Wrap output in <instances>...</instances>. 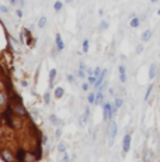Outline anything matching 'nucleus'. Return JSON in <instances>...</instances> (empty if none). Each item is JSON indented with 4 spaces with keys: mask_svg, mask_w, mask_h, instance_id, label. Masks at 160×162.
<instances>
[{
    "mask_svg": "<svg viewBox=\"0 0 160 162\" xmlns=\"http://www.w3.org/2000/svg\"><path fill=\"white\" fill-rule=\"evenodd\" d=\"M0 157H1V159H3L4 162H13L14 158H16V157H13L9 151H3V152H0Z\"/></svg>",
    "mask_w": 160,
    "mask_h": 162,
    "instance_id": "obj_10",
    "label": "nucleus"
},
{
    "mask_svg": "<svg viewBox=\"0 0 160 162\" xmlns=\"http://www.w3.org/2000/svg\"><path fill=\"white\" fill-rule=\"evenodd\" d=\"M65 94V89L63 88H56L55 89V92H54V96H55V99H60V97H63Z\"/></svg>",
    "mask_w": 160,
    "mask_h": 162,
    "instance_id": "obj_15",
    "label": "nucleus"
},
{
    "mask_svg": "<svg viewBox=\"0 0 160 162\" xmlns=\"http://www.w3.org/2000/svg\"><path fill=\"white\" fill-rule=\"evenodd\" d=\"M7 100H9L7 93L1 92V90H0V106H6V104H7Z\"/></svg>",
    "mask_w": 160,
    "mask_h": 162,
    "instance_id": "obj_13",
    "label": "nucleus"
},
{
    "mask_svg": "<svg viewBox=\"0 0 160 162\" xmlns=\"http://www.w3.org/2000/svg\"><path fill=\"white\" fill-rule=\"evenodd\" d=\"M89 48H90V44H89V40H83V44H82V50H83V52L84 54H87L89 52Z\"/></svg>",
    "mask_w": 160,
    "mask_h": 162,
    "instance_id": "obj_18",
    "label": "nucleus"
},
{
    "mask_svg": "<svg viewBox=\"0 0 160 162\" xmlns=\"http://www.w3.org/2000/svg\"><path fill=\"white\" fill-rule=\"evenodd\" d=\"M89 89H90V83H89V82H87V83L84 82V83L82 85V90H83V92H87Z\"/></svg>",
    "mask_w": 160,
    "mask_h": 162,
    "instance_id": "obj_29",
    "label": "nucleus"
},
{
    "mask_svg": "<svg viewBox=\"0 0 160 162\" xmlns=\"http://www.w3.org/2000/svg\"><path fill=\"white\" fill-rule=\"evenodd\" d=\"M84 114H86L87 117L90 116V109H89V107H86V111H84Z\"/></svg>",
    "mask_w": 160,
    "mask_h": 162,
    "instance_id": "obj_41",
    "label": "nucleus"
},
{
    "mask_svg": "<svg viewBox=\"0 0 160 162\" xmlns=\"http://www.w3.org/2000/svg\"><path fill=\"white\" fill-rule=\"evenodd\" d=\"M87 118H89V117H87L86 114H83V116L80 117V125H82V127H84V125H86V123H87Z\"/></svg>",
    "mask_w": 160,
    "mask_h": 162,
    "instance_id": "obj_26",
    "label": "nucleus"
},
{
    "mask_svg": "<svg viewBox=\"0 0 160 162\" xmlns=\"http://www.w3.org/2000/svg\"><path fill=\"white\" fill-rule=\"evenodd\" d=\"M20 0H10V3H11V4L13 6H17V3H19Z\"/></svg>",
    "mask_w": 160,
    "mask_h": 162,
    "instance_id": "obj_40",
    "label": "nucleus"
},
{
    "mask_svg": "<svg viewBox=\"0 0 160 162\" xmlns=\"http://www.w3.org/2000/svg\"><path fill=\"white\" fill-rule=\"evenodd\" d=\"M44 100H45V103H49V102H51V93H49V92L45 93V96H44Z\"/></svg>",
    "mask_w": 160,
    "mask_h": 162,
    "instance_id": "obj_31",
    "label": "nucleus"
},
{
    "mask_svg": "<svg viewBox=\"0 0 160 162\" xmlns=\"http://www.w3.org/2000/svg\"><path fill=\"white\" fill-rule=\"evenodd\" d=\"M87 102L93 104V103H96V93H90L89 96H87Z\"/></svg>",
    "mask_w": 160,
    "mask_h": 162,
    "instance_id": "obj_23",
    "label": "nucleus"
},
{
    "mask_svg": "<svg viewBox=\"0 0 160 162\" xmlns=\"http://www.w3.org/2000/svg\"><path fill=\"white\" fill-rule=\"evenodd\" d=\"M13 107H14V113H16V114H19V116H27V114H28L27 110L23 107L21 103H14Z\"/></svg>",
    "mask_w": 160,
    "mask_h": 162,
    "instance_id": "obj_5",
    "label": "nucleus"
},
{
    "mask_svg": "<svg viewBox=\"0 0 160 162\" xmlns=\"http://www.w3.org/2000/svg\"><path fill=\"white\" fill-rule=\"evenodd\" d=\"M96 104H104V93H103V90H98L96 93Z\"/></svg>",
    "mask_w": 160,
    "mask_h": 162,
    "instance_id": "obj_11",
    "label": "nucleus"
},
{
    "mask_svg": "<svg viewBox=\"0 0 160 162\" xmlns=\"http://www.w3.org/2000/svg\"><path fill=\"white\" fill-rule=\"evenodd\" d=\"M45 26H46V17H45V16H42L41 19L38 20V27H39V28H44Z\"/></svg>",
    "mask_w": 160,
    "mask_h": 162,
    "instance_id": "obj_21",
    "label": "nucleus"
},
{
    "mask_svg": "<svg viewBox=\"0 0 160 162\" xmlns=\"http://www.w3.org/2000/svg\"><path fill=\"white\" fill-rule=\"evenodd\" d=\"M122 106V99L121 97H115V102H114V111L117 113L118 111V109Z\"/></svg>",
    "mask_w": 160,
    "mask_h": 162,
    "instance_id": "obj_17",
    "label": "nucleus"
},
{
    "mask_svg": "<svg viewBox=\"0 0 160 162\" xmlns=\"http://www.w3.org/2000/svg\"><path fill=\"white\" fill-rule=\"evenodd\" d=\"M55 45H56V50H58V51H63L65 50V42H63V40H62V37H60V34H56Z\"/></svg>",
    "mask_w": 160,
    "mask_h": 162,
    "instance_id": "obj_7",
    "label": "nucleus"
},
{
    "mask_svg": "<svg viewBox=\"0 0 160 162\" xmlns=\"http://www.w3.org/2000/svg\"><path fill=\"white\" fill-rule=\"evenodd\" d=\"M13 114H14V107H13V104L10 103V104H7L6 110L3 111V114H1V118H3V121H4V124L7 125V127H10V128H13L14 127Z\"/></svg>",
    "mask_w": 160,
    "mask_h": 162,
    "instance_id": "obj_1",
    "label": "nucleus"
},
{
    "mask_svg": "<svg viewBox=\"0 0 160 162\" xmlns=\"http://www.w3.org/2000/svg\"><path fill=\"white\" fill-rule=\"evenodd\" d=\"M70 159H69V155L66 152L63 154V157H62V159H60V162H69Z\"/></svg>",
    "mask_w": 160,
    "mask_h": 162,
    "instance_id": "obj_33",
    "label": "nucleus"
},
{
    "mask_svg": "<svg viewBox=\"0 0 160 162\" xmlns=\"http://www.w3.org/2000/svg\"><path fill=\"white\" fill-rule=\"evenodd\" d=\"M60 135H62V130L58 128V130H56V138H59Z\"/></svg>",
    "mask_w": 160,
    "mask_h": 162,
    "instance_id": "obj_39",
    "label": "nucleus"
},
{
    "mask_svg": "<svg viewBox=\"0 0 160 162\" xmlns=\"http://www.w3.org/2000/svg\"><path fill=\"white\" fill-rule=\"evenodd\" d=\"M65 3L66 4H70V3H73V0H65Z\"/></svg>",
    "mask_w": 160,
    "mask_h": 162,
    "instance_id": "obj_43",
    "label": "nucleus"
},
{
    "mask_svg": "<svg viewBox=\"0 0 160 162\" xmlns=\"http://www.w3.org/2000/svg\"><path fill=\"white\" fill-rule=\"evenodd\" d=\"M105 76H107V69H103V74L97 78V80H96V83H94V88H100L101 85L104 83V79H105Z\"/></svg>",
    "mask_w": 160,
    "mask_h": 162,
    "instance_id": "obj_8",
    "label": "nucleus"
},
{
    "mask_svg": "<svg viewBox=\"0 0 160 162\" xmlns=\"http://www.w3.org/2000/svg\"><path fill=\"white\" fill-rule=\"evenodd\" d=\"M156 72H157V68H156V64H152L149 66V79H155L156 78Z\"/></svg>",
    "mask_w": 160,
    "mask_h": 162,
    "instance_id": "obj_12",
    "label": "nucleus"
},
{
    "mask_svg": "<svg viewBox=\"0 0 160 162\" xmlns=\"http://www.w3.org/2000/svg\"><path fill=\"white\" fill-rule=\"evenodd\" d=\"M152 3H157V2H159V0H150Z\"/></svg>",
    "mask_w": 160,
    "mask_h": 162,
    "instance_id": "obj_44",
    "label": "nucleus"
},
{
    "mask_svg": "<svg viewBox=\"0 0 160 162\" xmlns=\"http://www.w3.org/2000/svg\"><path fill=\"white\" fill-rule=\"evenodd\" d=\"M46 141H48V138H46V135H44V138H42V142L46 144Z\"/></svg>",
    "mask_w": 160,
    "mask_h": 162,
    "instance_id": "obj_42",
    "label": "nucleus"
},
{
    "mask_svg": "<svg viewBox=\"0 0 160 162\" xmlns=\"http://www.w3.org/2000/svg\"><path fill=\"white\" fill-rule=\"evenodd\" d=\"M24 34H25V32H24V30H23V31L20 32V40H21L23 44H27V42H25V38H24Z\"/></svg>",
    "mask_w": 160,
    "mask_h": 162,
    "instance_id": "obj_34",
    "label": "nucleus"
},
{
    "mask_svg": "<svg viewBox=\"0 0 160 162\" xmlns=\"http://www.w3.org/2000/svg\"><path fill=\"white\" fill-rule=\"evenodd\" d=\"M87 74H89V76H94V69L89 68V69H87Z\"/></svg>",
    "mask_w": 160,
    "mask_h": 162,
    "instance_id": "obj_38",
    "label": "nucleus"
},
{
    "mask_svg": "<svg viewBox=\"0 0 160 162\" xmlns=\"http://www.w3.org/2000/svg\"><path fill=\"white\" fill-rule=\"evenodd\" d=\"M131 141H132V138H131V134H125V137H124V141H122V151L125 154L129 152V149H131Z\"/></svg>",
    "mask_w": 160,
    "mask_h": 162,
    "instance_id": "obj_4",
    "label": "nucleus"
},
{
    "mask_svg": "<svg viewBox=\"0 0 160 162\" xmlns=\"http://www.w3.org/2000/svg\"><path fill=\"white\" fill-rule=\"evenodd\" d=\"M96 80H97L96 76H89V83L90 85H94L96 83Z\"/></svg>",
    "mask_w": 160,
    "mask_h": 162,
    "instance_id": "obj_32",
    "label": "nucleus"
},
{
    "mask_svg": "<svg viewBox=\"0 0 160 162\" xmlns=\"http://www.w3.org/2000/svg\"><path fill=\"white\" fill-rule=\"evenodd\" d=\"M56 78V69L54 68V69L49 70V85L52 86V82H54V79Z\"/></svg>",
    "mask_w": 160,
    "mask_h": 162,
    "instance_id": "obj_20",
    "label": "nucleus"
},
{
    "mask_svg": "<svg viewBox=\"0 0 160 162\" xmlns=\"http://www.w3.org/2000/svg\"><path fill=\"white\" fill-rule=\"evenodd\" d=\"M129 26L132 28H138L141 26V19H139V17H132L131 21H129Z\"/></svg>",
    "mask_w": 160,
    "mask_h": 162,
    "instance_id": "obj_14",
    "label": "nucleus"
},
{
    "mask_svg": "<svg viewBox=\"0 0 160 162\" xmlns=\"http://www.w3.org/2000/svg\"><path fill=\"white\" fill-rule=\"evenodd\" d=\"M152 90H153V85H149V88H147L146 93H145V100H147V99H149V96H150Z\"/></svg>",
    "mask_w": 160,
    "mask_h": 162,
    "instance_id": "obj_25",
    "label": "nucleus"
},
{
    "mask_svg": "<svg viewBox=\"0 0 160 162\" xmlns=\"http://www.w3.org/2000/svg\"><path fill=\"white\" fill-rule=\"evenodd\" d=\"M0 11H1L3 14L9 13V7H7V6H4V4H1V6H0Z\"/></svg>",
    "mask_w": 160,
    "mask_h": 162,
    "instance_id": "obj_30",
    "label": "nucleus"
},
{
    "mask_svg": "<svg viewBox=\"0 0 160 162\" xmlns=\"http://www.w3.org/2000/svg\"><path fill=\"white\" fill-rule=\"evenodd\" d=\"M58 151H59V152H62V154L66 152V147H65V144L60 142L59 145H58Z\"/></svg>",
    "mask_w": 160,
    "mask_h": 162,
    "instance_id": "obj_27",
    "label": "nucleus"
},
{
    "mask_svg": "<svg viewBox=\"0 0 160 162\" xmlns=\"http://www.w3.org/2000/svg\"><path fill=\"white\" fill-rule=\"evenodd\" d=\"M142 51H143V45L139 44V45L136 46V54H142Z\"/></svg>",
    "mask_w": 160,
    "mask_h": 162,
    "instance_id": "obj_35",
    "label": "nucleus"
},
{
    "mask_svg": "<svg viewBox=\"0 0 160 162\" xmlns=\"http://www.w3.org/2000/svg\"><path fill=\"white\" fill-rule=\"evenodd\" d=\"M103 110H104V120H110L112 118V116L115 114L114 111V104H111V103H104L103 104Z\"/></svg>",
    "mask_w": 160,
    "mask_h": 162,
    "instance_id": "obj_3",
    "label": "nucleus"
},
{
    "mask_svg": "<svg viewBox=\"0 0 160 162\" xmlns=\"http://www.w3.org/2000/svg\"><path fill=\"white\" fill-rule=\"evenodd\" d=\"M108 131H110V135H108V145H110V147H112V145H114L115 137H117V134H118V125H117V123H115V121L111 120Z\"/></svg>",
    "mask_w": 160,
    "mask_h": 162,
    "instance_id": "obj_2",
    "label": "nucleus"
},
{
    "mask_svg": "<svg viewBox=\"0 0 160 162\" xmlns=\"http://www.w3.org/2000/svg\"><path fill=\"white\" fill-rule=\"evenodd\" d=\"M101 74H103V69H101L100 66H97L96 69H94V76H96V78H98Z\"/></svg>",
    "mask_w": 160,
    "mask_h": 162,
    "instance_id": "obj_28",
    "label": "nucleus"
},
{
    "mask_svg": "<svg viewBox=\"0 0 160 162\" xmlns=\"http://www.w3.org/2000/svg\"><path fill=\"white\" fill-rule=\"evenodd\" d=\"M66 79H68L69 83H73V82H74V76H73V75H68V78H66Z\"/></svg>",
    "mask_w": 160,
    "mask_h": 162,
    "instance_id": "obj_36",
    "label": "nucleus"
},
{
    "mask_svg": "<svg viewBox=\"0 0 160 162\" xmlns=\"http://www.w3.org/2000/svg\"><path fill=\"white\" fill-rule=\"evenodd\" d=\"M150 38H152V31H150V30L143 31V34H142V42H147Z\"/></svg>",
    "mask_w": 160,
    "mask_h": 162,
    "instance_id": "obj_16",
    "label": "nucleus"
},
{
    "mask_svg": "<svg viewBox=\"0 0 160 162\" xmlns=\"http://www.w3.org/2000/svg\"><path fill=\"white\" fill-rule=\"evenodd\" d=\"M16 159L19 162H25L27 161V152H25L23 148L17 149V152H16Z\"/></svg>",
    "mask_w": 160,
    "mask_h": 162,
    "instance_id": "obj_6",
    "label": "nucleus"
},
{
    "mask_svg": "<svg viewBox=\"0 0 160 162\" xmlns=\"http://www.w3.org/2000/svg\"><path fill=\"white\" fill-rule=\"evenodd\" d=\"M107 28H108V23H107L105 20H103V21L100 23V26H98V30H101V31H105Z\"/></svg>",
    "mask_w": 160,
    "mask_h": 162,
    "instance_id": "obj_24",
    "label": "nucleus"
},
{
    "mask_svg": "<svg viewBox=\"0 0 160 162\" xmlns=\"http://www.w3.org/2000/svg\"><path fill=\"white\" fill-rule=\"evenodd\" d=\"M0 88H1V85H0Z\"/></svg>",
    "mask_w": 160,
    "mask_h": 162,
    "instance_id": "obj_46",
    "label": "nucleus"
},
{
    "mask_svg": "<svg viewBox=\"0 0 160 162\" xmlns=\"http://www.w3.org/2000/svg\"><path fill=\"white\" fill-rule=\"evenodd\" d=\"M62 7H63V3H62L60 0H56L55 3H54V10H55V11H60Z\"/></svg>",
    "mask_w": 160,
    "mask_h": 162,
    "instance_id": "obj_19",
    "label": "nucleus"
},
{
    "mask_svg": "<svg viewBox=\"0 0 160 162\" xmlns=\"http://www.w3.org/2000/svg\"><path fill=\"white\" fill-rule=\"evenodd\" d=\"M49 120H51V123H52V124L58 125V127H59V125H60V120H59V118H58V117H56V116H54V114H52V116L49 117Z\"/></svg>",
    "mask_w": 160,
    "mask_h": 162,
    "instance_id": "obj_22",
    "label": "nucleus"
},
{
    "mask_svg": "<svg viewBox=\"0 0 160 162\" xmlns=\"http://www.w3.org/2000/svg\"><path fill=\"white\" fill-rule=\"evenodd\" d=\"M157 14H159V16H160V9H159V10H157Z\"/></svg>",
    "mask_w": 160,
    "mask_h": 162,
    "instance_id": "obj_45",
    "label": "nucleus"
},
{
    "mask_svg": "<svg viewBox=\"0 0 160 162\" xmlns=\"http://www.w3.org/2000/svg\"><path fill=\"white\" fill-rule=\"evenodd\" d=\"M16 14H17L20 19H21V17H23V10H21V9H17V10H16Z\"/></svg>",
    "mask_w": 160,
    "mask_h": 162,
    "instance_id": "obj_37",
    "label": "nucleus"
},
{
    "mask_svg": "<svg viewBox=\"0 0 160 162\" xmlns=\"http://www.w3.org/2000/svg\"><path fill=\"white\" fill-rule=\"evenodd\" d=\"M119 80L122 82V83H125L127 82V69H125V65H119Z\"/></svg>",
    "mask_w": 160,
    "mask_h": 162,
    "instance_id": "obj_9",
    "label": "nucleus"
}]
</instances>
